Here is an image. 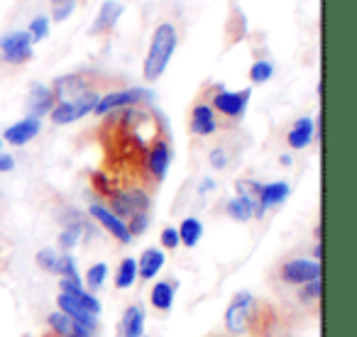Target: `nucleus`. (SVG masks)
<instances>
[{"label":"nucleus","instance_id":"1","mask_svg":"<svg viewBox=\"0 0 357 337\" xmlns=\"http://www.w3.org/2000/svg\"><path fill=\"white\" fill-rule=\"evenodd\" d=\"M176 27L169 25V22H162V25L154 30L152 42H149V52H147V59H144V79L147 81H157L162 79V74L167 71L169 61L174 56V49H176Z\"/></svg>","mask_w":357,"mask_h":337},{"label":"nucleus","instance_id":"2","mask_svg":"<svg viewBox=\"0 0 357 337\" xmlns=\"http://www.w3.org/2000/svg\"><path fill=\"white\" fill-rule=\"evenodd\" d=\"M252 306L255 296L250 291H240L238 296L230 301L228 311H225V330L230 335H245L252 320Z\"/></svg>","mask_w":357,"mask_h":337},{"label":"nucleus","instance_id":"3","mask_svg":"<svg viewBox=\"0 0 357 337\" xmlns=\"http://www.w3.org/2000/svg\"><path fill=\"white\" fill-rule=\"evenodd\" d=\"M149 196L139 189H132V191H118V194L110 196V213L118 215L120 220H130L132 215L137 213H147L149 210Z\"/></svg>","mask_w":357,"mask_h":337},{"label":"nucleus","instance_id":"4","mask_svg":"<svg viewBox=\"0 0 357 337\" xmlns=\"http://www.w3.org/2000/svg\"><path fill=\"white\" fill-rule=\"evenodd\" d=\"M0 52H3V59L8 64H25L27 59H32V37L30 32L17 30L8 32V35L0 37Z\"/></svg>","mask_w":357,"mask_h":337},{"label":"nucleus","instance_id":"5","mask_svg":"<svg viewBox=\"0 0 357 337\" xmlns=\"http://www.w3.org/2000/svg\"><path fill=\"white\" fill-rule=\"evenodd\" d=\"M152 91L149 88H125V91H113L108 95H100L98 98V105H96L93 113L96 115H108L113 110H120V108H130V105L139 103V100H149L152 98Z\"/></svg>","mask_w":357,"mask_h":337},{"label":"nucleus","instance_id":"6","mask_svg":"<svg viewBox=\"0 0 357 337\" xmlns=\"http://www.w3.org/2000/svg\"><path fill=\"white\" fill-rule=\"evenodd\" d=\"M279 274H282L284 283L303 286V283L321 279V262H313V259H289Z\"/></svg>","mask_w":357,"mask_h":337},{"label":"nucleus","instance_id":"7","mask_svg":"<svg viewBox=\"0 0 357 337\" xmlns=\"http://www.w3.org/2000/svg\"><path fill=\"white\" fill-rule=\"evenodd\" d=\"M250 95L252 88H243V91H218L213 95V105L211 108L218 110V113L228 115V118H243L245 110H248Z\"/></svg>","mask_w":357,"mask_h":337},{"label":"nucleus","instance_id":"8","mask_svg":"<svg viewBox=\"0 0 357 337\" xmlns=\"http://www.w3.org/2000/svg\"><path fill=\"white\" fill-rule=\"evenodd\" d=\"M289 196H291V186H289L287 181L259 184V191H257V213H255V218H262L267 210L284 205Z\"/></svg>","mask_w":357,"mask_h":337},{"label":"nucleus","instance_id":"9","mask_svg":"<svg viewBox=\"0 0 357 337\" xmlns=\"http://www.w3.org/2000/svg\"><path fill=\"white\" fill-rule=\"evenodd\" d=\"M89 215L96 220V223L100 225L103 230H108L110 235H113L118 242H123V244H132V235H130V230H128V223L125 220H120L118 215H113L110 213L105 205H100V203H93L89 208Z\"/></svg>","mask_w":357,"mask_h":337},{"label":"nucleus","instance_id":"10","mask_svg":"<svg viewBox=\"0 0 357 337\" xmlns=\"http://www.w3.org/2000/svg\"><path fill=\"white\" fill-rule=\"evenodd\" d=\"M56 105V98H54V91L52 86H45V84H32L30 86V93H27V113L30 118H45V115L52 113V108Z\"/></svg>","mask_w":357,"mask_h":337},{"label":"nucleus","instance_id":"11","mask_svg":"<svg viewBox=\"0 0 357 337\" xmlns=\"http://www.w3.org/2000/svg\"><path fill=\"white\" fill-rule=\"evenodd\" d=\"M40 130H42V123L37 118H22V120H17V123H13L10 127L3 132V137L0 139H6L8 144H13V147H25V144H30L32 139L40 134Z\"/></svg>","mask_w":357,"mask_h":337},{"label":"nucleus","instance_id":"12","mask_svg":"<svg viewBox=\"0 0 357 337\" xmlns=\"http://www.w3.org/2000/svg\"><path fill=\"white\" fill-rule=\"evenodd\" d=\"M169 166H172V147L164 139H157L147 152L149 174H152L154 181H164L169 174Z\"/></svg>","mask_w":357,"mask_h":337},{"label":"nucleus","instance_id":"13","mask_svg":"<svg viewBox=\"0 0 357 337\" xmlns=\"http://www.w3.org/2000/svg\"><path fill=\"white\" fill-rule=\"evenodd\" d=\"M59 288L64 296H69L74 303H79L84 311H89L91 315H98L100 313V301L96 293H91L89 288H84V283L69 281V279H59Z\"/></svg>","mask_w":357,"mask_h":337},{"label":"nucleus","instance_id":"14","mask_svg":"<svg viewBox=\"0 0 357 337\" xmlns=\"http://www.w3.org/2000/svg\"><path fill=\"white\" fill-rule=\"evenodd\" d=\"M144 322H147V313L139 303H132L123 311V318L118 322V337H142L144 335Z\"/></svg>","mask_w":357,"mask_h":337},{"label":"nucleus","instance_id":"15","mask_svg":"<svg viewBox=\"0 0 357 337\" xmlns=\"http://www.w3.org/2000/svg\"><path fill=\"white\" fill-rule=\"evenodd\" d=\"M167 264V254H164L162 247H147L142 249V254L137 257V276L142 281H152L159 272Z\"/></svg>","mask_w":357,"mask_h":337},{"label":"nucleus","instance_id":"16","mask_svg":"<svg viewBox=\"0 0 357 337\" xmlns=\"http://www.w3.org/2000/svg\"><path fill=\"white\" fill-rule=\"evenodd\" d=\"M56 308H59L64 315H69L76 325L86 327V330H91V332L98 330V315H91L89 311H84L79 303H74L69 296H64V293H59V296H56Z\"/></svg>","mask_w":357,"mask_h":337},{"label":"nucleus","instance_id":"17","mask_svg":"<svg viewBox=\"0 0 357 337\" xmlns=\"http://www.w3.org/2000/svg\"><path fill=\"white\" fill-rule=\"evenodd\" d=\"M123 10H125V6H123V3H118V0H103V6H100L98 15H96L91 32H93V35L110 32L115 25H118L120 17H123Z\"/></svg>","mask_w":357,"mask_h":337},{"label":"nucleus","instance_id":"18","mask_svg":"<svg viewBox=\"0 0 357 337\" xmlns=\"http://www.w3.org/2000/svg\"><path fill=\"white\" fill-rule=\"evenodd\" d=\"M215 130H218V123H215L213 108L206 103L196 105L194 113H191V132L199 134V137H208V134H213Z\"/></svg>","mask_w":357,"mask_h":337},{"label":"nucleus","instance_id":"19","mask_svg":"<svg viewBox=\"0 0 357 337\" xmlns=\"http://www.w3.org/2000/svg\"><path fill=\"white\" fill-rule=\"evenodd\" d=\"M313 123H316L313 118H298L287 134L289 147L291 149H306L308 144L313 142V137H316V127H313Z\"/></svg>","mask_w":357,"mask_h":337},{"label":"nucleus","instance_id":"20","mask_svg":"<svg viewBox=\"0 0 357 337\" xmlns=\"http://www.w3.org/2000/svg\"><path fill=\"white\" fill-rule=\"evenodd\" d=\"M52 91H54V98H59V103H61V100L76 98V95L84 93V91H89V88H86L84 76L69 74V76H61V79H56L54 86H52Z\"/></svg>","mask_w":357,"mask_h":337},{"label":"nucleus","instance_id":"21","mask_svg":"<svg viewBox=\"0 0 357 337\" xmlns=\"http://www.w3.org/2000/svg\"><path fill=\"white\" fill-rule=\"evenodd\" d=\"M225 213H228L235 223H250V220L255 218V213H257V201L250 198V196H240L238 194L235 198L228 201V205H225Z\"/></svg>","mask_w":357,"mask_h":337},{"label":"nucleus","instance_id":"22","mask_svg":"<svg viewBox=\"0 0 357 337\" xmlns=\"http://www.w3.org/2000/svg\"><path fill=\"white\" fill-rule=\"evenodd\" d=\"M174 298H176V283L172 281H157L152 286V293H149V301L157 311L167 313L174 308Z\"/></svg>","mask_w":357,"mask_h":337},{"label":"nucleus","instance_id":"23","mask_svg":"<svg viewBox=\"0 0 357 337\" xmlns=\"http://www.w3.org/2000/svg\"><path fill=\"white\" fill-rule=\"evenodd\" d=\"M176 233H178V242L191 249L201 242V237H204V223H201L199 218H184L181 225L176 228Z\"/></svg>","mask_w":357,"mask_h":337},{"label":"nucleus","instance_id":"24","mask_svg":"<svg viewBox=\"0 0 357 337\" xmlns=\"http://www.w3.org/2000/svg\"><path fill=\"white\" fill-rule=\"evenodd\" d=\"M137 259L125 257L123 262L118 264V272H115V288L120 291H128L137 283Z\"/></svg>","mask_w":357,"mask_h":337},{"label":"nucleus","instance_id":"25","mask_svg":"<svg viewBox=\"0 0 357 337\" xmlns=\"http://www.w3.org/2000/svg\"><path fill=\"white\" fill-rule=\"evenodd\" d=\"M108 276H110L108 264H105V262H96V264H91V267L86 269V276L81 279V281H86V286H89V291L93 293V291H100V288L105 286V281H108Z\"/></svg>","mask_w":357,"mask_h":337},{"label":"nucleus","instance_id":"26","mask_svg":"<svg viewBox=\"0 0 357 337\" xmlns=\"http://www.w3.org/2000/svg\"><path fill=\"white\" fill-rule=\"evenodd\" d=\"M56 274H59L61 279H69V281L81 283L79 267H76V259L71 252H59V259H56Z\"/></svg>","mask_w":357,"mask_h":337},{"label":"nucleus","instance_id":"27","mask_svg":"<svg viewBox=\"0 0 357 337\" xmlns=\"http://www.w3.org/2000/svg\"><path fill=\"white\" fill-rule=\"evenodd\" d=\"M50 115H52V123L54 125H71V123H76V120H81L71 100H61V103H56Z\"/></svg>","mask_w":357,"mask_h":337},{"label":"nucleus","instance_id":"28","mask_svg":"<svg viewBox=\"0 0 357 337\" xmlns=\"http://www.w3.org/2000/svg\"><path fill=\"white\" fill-rule=\"evenodd\" d=\"M47 325L52 327V332H54L56 337H69L71 330H74V320H71L69 315H64L61 311L50 313V318H47Z\"/></svg>","mask_w":357,"mask_h":337},{"label":"nucleus","instance_id":"29","mask_svg":"<svg viewBox=\"0 0 357 337\" xmlns=\"http://www.w3.org/2000/svg\"><path fill=\"white\" fill-rule=\"evenodd\" d=\"M98 98H100V95L96 93V91H84V93H79L76 98H71V103H74L79 118H84V115L93 113L96 105H98Z\"/></svg>","mask_w":357,"mask_h":337},{"label":"nucleus","instance_id":"30","mask_svg":"<svg viewBox=\"0 0 357 337\" xmlns=\"http://www.w3.org/2000/svg\"><path fill=\"white\" fill-rule=\"evenodd\" d=\"M272 76H274V66H272V61H267V59L255 61L252 69H250V81H252V84H267Z\"/></svg>","mask_w":357,"mask_h":337},{"label":"nucleus","instance_id":"31","mask_svg":"<svg viewBox=\"0 0 357 337\" xmlns=\"http://www.w3.org/2000/svg\"><path fill=\"white\" fill-rule=\"evenodd\" d=\"M30 37H32V45L35 42H42V40H47L50 37V17L47 15H37L35 20L30 22Z\"/></svg>","mask_w":357,"mask_h":337},{"label":"nucleus","instance_id":"32","mask_svg":"<svg viewBox=\"0 0 357 337\" xmlns=\"http://www.w3.org/2000/svg\"><path fill=\"white\" fill-rule=\"evenodd\" d=\"M56 259H59V252L52 247H45L37 252V264H40V269H45V272H50V274H56Z\"/></svg>","mask_w":357,"mask_h":337},{"label":"nucleus","instance_id":"33","mask_svg":"<svg viewBox=\"0 0 357 337\" xmlns=\"http://www.w3.org/2000/svg\"><path fill=\"white\" fill-rule=\"evenodd\" d=\"M74 8L76 0H52V15H54L56 22H64L74 13Z\"/></svg>","mask_w":357,"mask_h":337},{"label":"nucleus","instance_id":"34","mask_svg":"<svg viewBox=\"0 0 357 337\" xmlns=\"http://www.w3.org/2000/svg\"><path fill=\"white\" fill-rule=\"evenodd\" d=\"M321 293H323V281L321 279H316V281H308L301 286V301L303 303H311V301H321Z\"/></svg>","mask_w":357,"mask_h":337},{"label":"nucleus","instance_id":"35","mask_svg":"<svg viewBox=\"0 0 357 337\" xmlns=\"http://www.w3.org/2000/svg\"><path fill=\"white\" fill-rule=\"evenodd\" d=\"M125 223H128V230H130V235H132V240H135L137 235L147 233V228H149V215L147 213H137V215H132L130 220H125Z\"/></svg>","mask_w":357,"mask_h":337},{"label":"nucleus","instance_id":"36","mask_svg":"<svg viewBox=\"0 0 357 337\" xmlns=\"http://www.w3.org/2000/svg\"><path fill=\"white\" fill-rule=\"evenodd\" d=\"M178 233H176V228H164L162 230V247L164 249H176L178 247Z\"/></svg>","mask_w":357,"mask_h":337},{"label":"nucleus","instance_id":"37","mask_svg":"<svg viewBox=\"0 0 357 337\" xmlns=\"http://www.w3.org/2000/svg\"><path fill=\"white\" fill-rule=\"evenodd\" d=\"M211 166L213 168H225L228 166V152H225L223 147H215V149H211Z\"/></svg>","mask_w":357,"mask_h":337},{"label":"nucleus","instance_id":"38","mask_svg":"<svg viewBox=\"0 0 357 337\" xmlns=\"http://www.w3.org/2000/svg\"><path fill=\"white\" fill-rule=\"evenodd\" d=\"M13 168H15V157L0 152V174H8V171H13Z\"/></svg>","mask_w":357,"mask_h":337},{"label":"nucleus","instance_id":"39","mask_svg":"<svg viewBox=\"0 0 357 337\" xmlns=\"http://www.w3.org/2000/svg\"><path fill=\"white\" fill-rule=\"evenodd\" d=\"M69 337H93V332L86 330V327H81V325H76V322H74V330H71Z\"/></svg>","mask_w":357,"mask_h":337},{"label":"nucleus","instance_id":"40","mask_svg":"<svg viewBox=\"0 0 357 337\" xmlns=\"http://www.w3.org/2000/svg\"><path fill=\"white\" fill-rule=\"evenodd\" d=\"M313 257H316L313 262H321V257H323V244L321 242H318L316 247H313Z\"/></svg>","mask_w":357,"mask_h":337},{"label":"nucleus","instance_id":"41","mask_svg":"<svg viewBox=\"0 0 357 337\" xmlns=\"http://www.w3.org/2000/svg\"><path fill=\"white\" fill-rule=\"evenodd\" d=\"M211 189H213V181H211V179H206L204 184L199 186V191H201V194H206V191H211Z\"/></svg>","mask_w":357,"mask_h":337},{"label":"nucleus","instance_id":"42","mask_svg":"<svg viewBox=\"0 0 357 337\" xmlns=\"http://www.w3.org/2000/svg\"><path fill=\"white\" fill-rule=\"evenodd\" d=\"M282 164H284V166H289V164H291V157H289V154H284V157H282Z\"/></svg>","mask_w":357,"mask_h":337},{"label":"nucleus","instance_id":"43","mask_svg":"<svg viewBox=\"0 0 357 337\" xmlns=\"http://www.w3.org/2000/svg\"><path fill=\"white\" fill-rule=\"evenodd\" d=\"M0 149H3V139H0Z\"/></svg>","mask_w":357,"mask_h":337}]
</instances>
